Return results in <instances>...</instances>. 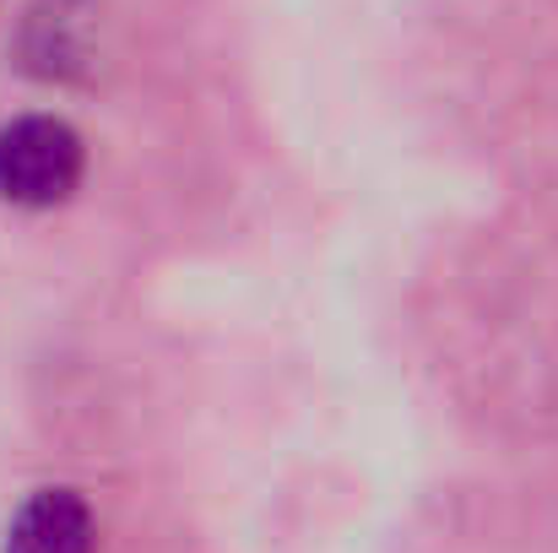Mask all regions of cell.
Segmentation results:
<instances>
[{"label": "cell", "mask_w": 558, "mask_h": 553, "mask_svg": "<svg viewBox=\"0 0 558 553\" xmlns=\"http://www.w3.org/2000/svg\"><path fill=\"white\" fill-rule=\"evenodd\" d=\"M87 169L82 136L54 115H22L0 125V201L44 212L60 206Z\"/></svg>", "instance_id": "cell-1"}, {"label": "cell", "mask_w": 558, "mask_h": 553, "mask_svg": "<svg viewBox=\"0 0 558 553\" xmlns=\"http://www.w3.org/2000/svg\"><path fill=\"white\" fill-rule=\"evenodd\" d=\"M87 27H93V5L87 0H38L22 16V71L44 76V82H65L87 65Z\"/></svg>", "instance_id": "cell-2"}, {"label": "cell", "mask_w": 558, "mask_h": 553, "mask_svg": "<svg viewBox=\"0 0 558 553\" xmlns=\"http://www.w3.org/2000/svg\"><path fill=\"white\" fill-rule=\"evenodd\" d=\"M93 510L71 489H38L5 527V553H93Z\"/></svg>", "instance_id": "cell-3"}]
</instances>
